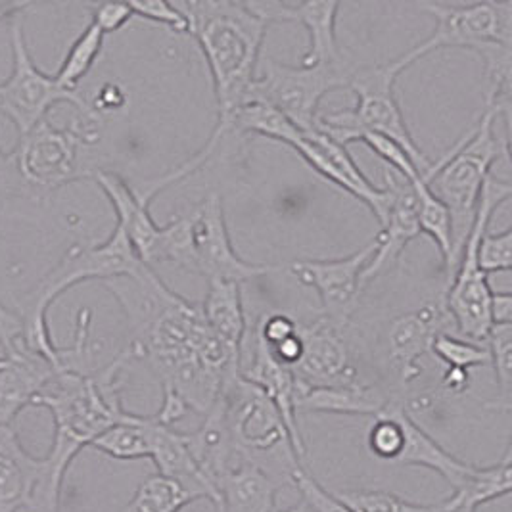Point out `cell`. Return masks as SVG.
<instances>
[{
	"label": "cell",
	"mask_w": 512,
	"mask_h": 512,
	"mask_svg": "<svg viewBox=\"0 0 512 512\" xmlns=\"http://www.w3.org/2000/svg\"><path fill=\"white\" fill-rule=\"evenodd\" d=\"M102 284L125 315L131 334L127 350L162 384V407L154 417L173 426L188 411L208 415L227 384L198 357L200 340L208 330L202 307L173 292L148 265L137 275Z\"/></svg>",
	"instance_id": "6da1fadb"
},
{
	"label": "cell",
	"mask_w": 512,
	"mask_h": 512,
	"mask_svg": "<svg viewBox=\"0 0 512 512\" xmlns=\"http://www.w3.org/2000/svg\"><path fill=\"white\" fill-rule=\"evenodd\" d=\"M131 361L133 355L125 348L100 371L64 369L35 397L33 405L45 407L54 419L52 447L47 457L37 459L35 511H60L62 486L73 459L131 415L121 401V373Z\"/></svg>",
	"instance_id": "7a4b0ae2"
},
{
	"label": "cell",
	"mask_w": 512,
	"mask_h": 512,
	"mask_svg": "<svg viewBox=\"0 0 512 512\" xmlns=\"http://www.w3.org/2000/svg\"><path fill=\"white\" fill-rule=\"evenodd\" d=\"M187 16L188 33L196 37L213 79L217 125L200 154L210 160L223 139L233 135V117L256 81L261 45L269 24L246 2L202 0L175 2Z\"/></svg>",
	"instance_id": "3957f363"
},
{
	"label": "cell",
	"mask_w": 512,
	"mask_h": 512,
	"mask_svg": "<svg viewBox=\"0 0 512 512\" xmlns=\"http://www.w3.org/2000/svg\"><path fill=\"white\" fill-rule=\"evenodd\" d=\"M146 263L140 261L121 227H114L108 240L96 246H73L58 265L47 273L22 300V342L27 350L39 353L58 371L66 369V348L52 342L48 328V309L64 292L87 280L119 279L137 275Z\"/></svg>",
	"instance_id": "277c9868"
},
{
	"label": "cell",
	"mask_w": 512,
	"mask_h": 512,
	"mask_svg": "<svg viewBox=\"0 0 512 512\" xmlns=\"http://www.w3.org/2000/svg\"><path fill=\"white\" fill-rule=\"evenodd\" d=\"M499 119L501 114L486 106L474 129L438 158V171L430 179L432 192L445 204L453 223V252L445 273V286L453 279L491 167L501 160L507 162L511 154V137L495 131V121Z\"/></svg>",
	"instance_id": "5b68a950"
},
{
	"label": "cell",
	"mask_w": 512,
	"mask_h": 512,
	"mask_svg": "<svg viewBox=\"0 0 512 512\" xmlns=\"http://www.w3.org/2000/svg\"><path fill=\"white\" fill-rule=\"evenodd\" d=\"M250 133L279 140L294 148L326 181L363 202L373 211L376 221L384 225L392 206V192L388 187H374L359 165L353 162L348 146L338 144L317 127L311 131H300L279 112L259 102H246L233 117V135Z\"/></svg>",
	"instance_id": "8992f818"
},
{
	"label": "cell",
	"mask_w": 512,
	"mask_h": 512,
	"mask_svg": "<svg viewBox=\"0 0 512 512\" xmlns=\"http://www.w3.org/2000/svg\"><path fill=\"white\" fill-rule=\"evenodd\" d=\"M399 73L401 70L394 60L353 70L348 89L357 96V106L353 110L319 116L317 129L342 146L357 142L363 133H374L394 140L407 152L420 173L426 175L434 162L413 139L403 110L397 102L394 87Z\"/></svg>",
	"instance_id": "52a82bcc"
},
{
	"label": "cell",
	"mask_w": 512,
	"mask_h": 512,
	"mask_svg": "<svg viewBox=\"0 0 512 512\" xmlns=\"http://www.w3.org/2000/svg\"><path fill=\"white\" fill-rule=\"evenodd\" d=\"M102 117L79 116L70 127L58 129L48 119L20 137L12 152L18 183L50 192L79 179H93V167L83 160V152L100 140Z\"/></svg>",
	"instance_id": "ba28073f"
},
{
	"label": "cell",
	"mask_w": 512,
	"mask_h": 512,
	"mask_svg": "<svg viewBox=\"0 0 512 512\" xmlns=\"http://www.w3.org/2000/svg\"><path fill=\"white\" fill-rule=\"evenodd\" d=\"M511 194L512 185L509 181H503L493 173L489 175L482 187L476 215L457 261L453 279L443 288L445 309L453 321L457 336L476 344H486L489 330L493 326L489 313L493 290L489 286L488 275L478 265V246L488 231L493 213L511 198Z\"/></svg>",
	"instance_id": "9c48e42d"
},
{
	"label": "cell",
	"mask_w": 512,
	"mask_h": 512,
	"mask_svg": "<svg viewBox=\"0 0 512 512\" xmlns=\"http://www.w3.org/2000/svg\"><path fill=\"white\" fill-rule=\"evenodd\" d=\"M436 18L434 33L394 62L401 71L442 48H468L476 54L491 47H512V0L472 4H422Z\"/></svg>",
	"instance_id": "30bf717a"
},
{
	"label": "cell",
	"mask_w": 512,
	"mask_h": 512,
	"mask_svg": "<svg viewBox=\"0 0 512 512\" xmlns=\"http://www.w3.org/2000/svg\"><path fill=\"white\" fill-rule=\"evenodd\" d=\"M351 73V64L296 68L269 58L252 83L246 102L265 104L300 131H311L317 127L321 100L334 89L348 87Z\"/></svg>",
	"instance_id": "8fae6325"
},
{
	"label": "cell",
	"mask_w": 512,
	"mask_h": 512,
	"mask_svg": "<svg viewBox=\"0 0 512 512\" xmlns=\"http://www.w3.org/2000/svg\"><path fill=\"white\" fill-rule=\"evenodd\" d=\"M10 47L12 71L8 79L0 83V114L14 123L20 137L45 121L48 112L62 102L71 104L81 116H98L81 94L62 89L54 75H47L37 68L27 48L24 25L20 18H12Z\"/></svg>",
	"instance_id": "7c38bea8"
},
{
	"label": "cell",
	"mask_w": 512,
	"mask_h": 512,
	"mask_svg": "<svg viewBox=\"0 0 512 512\" xmlns=\"http://www.w3.org/2000/svg\"><path fill=\"white\" fill-rule=\"evenodd\" d=\"M221 405L234 451L242 461L254 463L256 455L277 449L294 457L290 434L279 409L257 386L236 376L223 390Z\"/></svg>",
	"instance_id": "4fadbf2b"
},
{
	"label": "cell",
	"mask_w": 512,
	"mask_h": 512,
	"mask_svg": "<svg viewBox=\"0 0 512 512\" xmlns=\"http://www.w3.org/2000/svg\"><path fill=\"white\" fill-rule=\"evenodd\" d=\"M190 234L194 273L206 280H229L242 286L248 280L286 271V265L250 263L236 254L227 229L223 198L217 192H210L190 213Z\"/></svg>",
	"instance_id": "5bb4252c"
},
{
	"label": "cell",
	"mask_w": 512,
	"mask_h": 512,
	"mask_svg": "<svg viewBox=\"0 0 512 512\" xmlns=\"http://www.w3.org/2000/svg\"><path fill=\"white\" fill-rule=\"evenodd\" d=\"M376 250V242L371 240L361 250L351 256L338 259H302L286 265L288 271L302 280L305 286L317 290L323 307V317L346 326L357 307L361 294L365 292L361 286V275L369 265Z\"/></svg>",
	"instance_id": "9a60e30c"
},
{
	"label": "cell",
	"mask_w": 512,
	"mask_h": 512,
	"mask_svg": "<svg viewBox=\"0 0 512 512\" xmlns=\"http://www.w3.org/2000/svg\"><path fill=\"white\" fill-rule=\"evenodd\" d=\"M302 351L298 361L290 367L296 382L307 388L346 386L361 382L344 326L325 317L315 323L298 326Z\"/></svg>",
	"instance_id": "2e32d148"
},
{
	"label": "cell",
	"mask_w": 512,
	"mask_h": 512,
	"mask_svg": "<svg viewBox=\"0 0 512 512\" xmlns=\"http://www.w3.org/2000/svg\"><path fill=\"white\" fill-rule=\"evenodd\" d=\"M267 24L298 22L309 33V48L303 54L302 66H344L346 52L338 45L336 22L340 2H246Z\"/></svg>",
	"instance_id": "e0dca14e"
},
{
	"label": "cell",
	"mask_w": 512,
	"mask_h": 512,
	"mask_svg": "<svg viewBox=\"0 0 512 512\" xmlns=\"http://www.w3.org/2000/svg\"><path fill=\"white\" fill-rule=\"evenodd\" d=\"M453 330V321L445 309L443 296L419 309L399 315L388 326V357L396 369L399 382L411 384L420 376V361L432 353L434 340Z\"/></svg>",
	"instance_id": "ac0fdd59"
},
{
	"label": "cell",
	"mask_w": 512,
	"mask_h": 512,
	"mask_svg": "<svg viewBox=\"0 0 512 512\" xmlns=\"http://www.w3.org/2000/svg\"><path fill=\"white\" fill-rule=\"evenodd\" d=\"M386 187L392 192V206L380 233L374 236L376 250L361 275L363 290L396 263L403 250L420 234L419 208L413 187L392 169L384 171Z\"/></svg>",
	"instance_id": "d6986e66"
},
{
	"label": "cell",
	"mask_w": 512,
	"mask_h": 512,
	"mask_svg": "<svg viewBox=\"0 0 512 512\" xmlns=\"http://www.w3.org/2000/svg\"><path fill=\"white\" fill-rule=\"evenodd\" d=\"M240 376L250 384L257 386L279 409L280 417L290 434L292 453L302 465L307 447L303 442L298 411H296V378L290 367L282 365L269 350L263 336L254 328V344L248 363H240Z\"/></svg>",
	"instance_id": "ffe728a7"
},
{
	"label": "cell",
	"mask_w": 512,
	"mask_h": 512,
	"mask_svg": "<svg viewBox=\"0 0 512 512\" xmlns=\"http://www.w3.org/2000/svg\"><path fill=\"white\" fill-rule=\"evenodd\" d=\"M60 373L50 361L18 344L0 355V430L14 426L27 405Z\"/></svg>",
	"instance_id": "44dd1931"
},
{
	"label": "cell",
	"mask_w": 512,
	"mask_h": 512,
	"mask_svg": "<svg viewBox=\"0 0 512 512\" xmlns=\"http://www.w3.org/2000/svg\"><path fill=\"white\" fill-rule=\"evenodd\" d=\"M94 183L104 190L112 208L116 211V225L131 242L142 263L154 269L162 240V227L152 219L150 204L140 198L139 192L117 173L98 169Z\"/></svg>",
	"instance_id": "7402d4cb"
},
{
	"label": "cell",
	"mask_w": 512,
	"mask_h": 512,
	"mask_svg": "<svg viewBox=\"0 0 512 512\" xmlns=\"http://www.w3.org/2000/svg\"><path fill=\"white\" fill-rule=\"evenodd\" d=\"M148 440H150V459L163 478L175 480L188 489H192L200 499H210L217 507L219 493L211 486L208 478L200 472L196 461L190 455L187 436L158 422L156 417H148Z\"/></svg>",
	"instance_id": "603a6c76"
},
{
	"label": "cell",
	"mask_w": 512,
	"mask_h": 512,
	"mask_svg": "<svg viewBox=\"0 0 512 512\" xmlns=\"http://www.w3.org/2000/svg\"><path fill=\"white\" fill-rule=\"evenodd\" d=\"M394 399L386 390L369 382L346 386L307 388L296 382V411L378 417Z\"/></svg>",
	"instance_id": "cb8c5ba5"
},
{
	"label": "cell",
	"mask_w": 512,
	"mask_h": 512,
	"mask_svg": "<svg viewBox=\"0 0 512 512\" xmlns=\"http://www.w3.org/2000/svg\"><path fill=\"white\" fill-rule=\"evenodd\" d=\"M396 417L403 428V449L397 459V465L422 466L432 472H438L453 491L465 486L474 466L461 461L453 453L445 451L415 419L407 413V409L397 401Z\"/></svg>",
	"instance_id": "d4e9b609"
},
{
	"label": "cell",
	"mask_w": 512,
	"mask_h": 512,
	"mask_svg": "<svg viewBox=\"0 0 512 512\" xmlns=\"http://www.w3.org/2000/svg\"><path fill=\"white\" fill-rule=\"evenodd\" d=\"M37 457H31L14 426L0 430V512L33 509Z\"/></svg>",
	"instance_id": "484cf974"
},
{
	"label": "cell",
	"mask_w": 512,
	"mask_h": 512,
	"mask_svg": "<svg viewBox=\"0 0 512 512\" xmlns=\"http://www.w3.org/2000/svg\"><path fill=\"white\" fill-rule=\"evenodd\" d=\"M279 484L252 461H238L219 482L217 512H275Z\"/></svg>",
	"instance_id": "4316f807"
},
{
	"label": "cell",
	"mask_w": 512,
	"mask_h": 512,
	"mask_svg": "<svg viewBox=\"0 0 512 512\" xmlns=\"http://www.w3.org/2000/svg\"><path fill=\"white\" fill-rule=\"evenodd\" d=\"M187 436L188 449L192 459L200 468V472L208 478L213 488H219V482L223 476L234 466V461L240 459L234 451L225 417H223V405L221 397L210 409L208 415H204V422L198 430ZM242 461V459H240Z\"/></svg>",
	"instance_id": "83f0119b"
},
{
	"label": "cell",
	"mask_w": 512,
	"mask_h": 512,
	"mask_svg": "<svg viewBox=\"0 0 512 512\" xmlns=\"http://www.w3.org/2000/svg\"><path fill=\"white\" fill-rule=\"evenodd\" d=\"M200 307L213 332L236 346H244L246 315L240 284L229 280H208V292Z\"/></svg>",
	"instance_id": "f1b7e54d"
},
{
	"label": "cell",
	"mask_w": 512,
	"mask_h": 512,
	"mask_svg": "<svg viewBox=\"0 0 512 512\" xmlns=\"http://www.w3.org/2000/svg\"><path fill=\"white\" fill-rule=\"evenodd\" d=\"M436 171H438V160L434 162L432 169L426 175H422L409 185L413 187L415 196H417L420 233L428 234L436 242V246L442 254L443 273H447L451 252H453V223H451L449 210L430 188V179L434 177Z\"/></svg>",
	"instance_id": "f546056e"
},
{
	"label": "cell",
	"mask_w": 512,
	"mask_h": 512,
	"mask_svg": "<svg viewBox=\"0 0 512 512\" xmlns=\"http://www.w3.org/2000/svg\"><path fill=\"white\" fill-rule=\"evenodd\" d=\"M91 447L117 461L150 459L148 417L131 413L127 419L100 434Z\"/></svg>",
	"instance_id": "4dcf8cb0"
},
{
	"label": "cell",
	"mask_w": 512,
	"mask_h": 512,
	"mask_svg": "<svg viewBox=\"0 0 512 512\" xmlns=\"http://www.w3.org/2000/svg\"><path fill=\"white\" fill-rule=\"evenodd\" d=\"M334 495L350 509L351 512H447L459 505V497L451 495L449 499L424 505L413 503L405 497L384 491V489H342L334 491Z\"/></svg>",
	"instance_id": "1f68e13d"
},
{
	"label": "cell",
	"mask_w": 512,
	"mask_h": 512,
	"mask_svg": "<svg viewBox=\"0 0 512 512\" xmlns=\"http://www.w3.org/2000/svg\"><path fill=\"white\" fill-rule=\"evenodd\" d=\"M512 488V453L511 447L507 449L505 457L491 466H474L472 474L468 476L465 486L455 491L453 495L459 497L461 505L478 507L495 501L499 497H507Z\"/></svg>",
	"instance_id": "d6a6232c"
},
{
	"label": "cell",
	"mask_w": 512,
	"mask_h": 512,
	"mask_svg": "<svg viewBox=\"0 0 512 512\" xmlns=\"http://www.w3.org/2000/svg\"><path fill=\"white\" fill-rule=\"evenodd\" d=\"M198 499L187 486L152 474L140 484L123 512H181Z\"/></svg>",
	"instance_id": "836d02e7"
},
{
	"label": "cell",
	"mask_w": 512,
	"mask_h": 512,
	"mask_svg": "<svg viewBox=\"0 0 512 512\" xmlns=\"http://www.w3.org/2000/svg\"><path fill=\"white\" fill-rule=\"evenodd\" d=\"M104 33L94 24L85 27V31L73 41L60 70L54 73L58 85L66 91L77 93L81 81L93 70L102 47H104Z\"/></svg>",
	"instance_id": "e575fe53"
},
{
	"label": "cell",
	"mask_w": 512,
	"mask_h": 512,
	"mask_svg": "<svg viewBox=\"0 0 512 512\" xmlns=\"http://www.w3.org/2000/svg\"><path fill=\"white\" fill-rule=\"evenodd\" d=\"M486 346L489 350V363L493 365L495 382L499 388L497 401L488 403V407L509 413L512 397V325L491 326Z\"/></svg>",
	"instance_id": "d590c367"
},
{
	"label": "cell",
	"mask_w": 512,
	"mask_h": 512,
	"mask_svg": "<svg viewBox=\"0 0 512 512\" xmlns=\"http://www.w3.org/2000/svg\"><path fill=\"white\" fill-rule=\"evenodd\" d=\"M432 353L447 365V369L470 371L474 367L489 365V350L486 344H476L457 336L455 332H445L434 340Z\"/></svg>",
	"instance_id": "8d00e7d4"
},
{
	"label": "cell",
	"mask_w": 512,
	"mask_h": 512,
	"mask_svg": "<svg viewBox=\"0 0 512 512\" xmlns=\"http://www.w3.org/2000/svg\"><path fill=\"white\" fill-rule=\"evenodd\" d=\"M396 403L397 399H394L378 417H374L367 436V445L374 457L392 463H396L403 449V428L396 417Z\"/></svg>",
	"instance_id": "74e56055"
},
{
	"label": "cell",
	"mask_w": 512,
	"mask_h": 512,
	"mask_svg": "<svg viewBox=\"0 0 512 512\" xmlns=\"http://www.w3.org/2000/svg\"><path fill=\"white\" fill-rule=\"evenodd\" d=\"M290 482L302 493V499L315 512H351L332 491L323 488L305 466H294L290 470Z\"/></svg>",
	"instance_id": "f35d334b"
},
{
	"label": "cell",
	"mask_w": 512,
	"mask_h": 512,
	"mask_svg": "<svg viewBox=\"0 0 512 512\" xmlns=\"http://www.w3.org/2000/svg\"><path fill=\"white\" fill-rule=\"evenodd\" d=\"M478 265L489 273L511 271L512 267V231L505 229L503 233L491 234L486 231L478 246Z\"/></svg>",
	"instance_id": "ab89813d"
},
{
	"label": "cell",
	"mask_w": 512,
	"mask_h": 512,
	"mask_svg": "<svg viewBox=\"0 0 512 512\" xmlns=\"http://www.w3.org/2000/svg\"><path fill=\"white\" fill-rule=\"evenodd\" d=\"M133 14L142 20H150L156 24L167 25L173 33H188L187 16L179 10L177 4L150 0V2H129Z\"/></svg>",
	"instance_id": "60d3db41"
},
{
	"label": "cell",
	"mask_w": 512,
	"mask_h": 512,
	"mask_svg": "<svg viewBox=\"0 0 512 512\" xmlns=\"http://www.w3.org/2000/svg\"><path fill=\"white\" fill-rule=\"evenodd\" d=\"M135 18L129 2H100L93 6V22L104 35L116 33Z\"/></svg>",
	"instance_id": "b9f144b4"
},
{
	"label": "cell",
	"mask_w": 512,
	"mask_h": 512,
	"mask_svg": "<svg viewBox=\"0 0 512 512\" xmlns=\"http://www.w3.org/2000/svg\"><path fill=\"white\" fill-rule=\"evenodd\" d=\"M22 332L24 323L20 313L10 311L6 305L0 303V348L2 351L14 350L18 344H22Z\"/></svg>",
	"instance_id": "7bdbcfd3"
},
{
	"label": "cell",
	"mask_w": 512,
	"mask_h": 512,
	"mask_svg": "<svg viewBox=\"0 0 512 512\" xmlns=\"http://www.w3.org/2000/svg\"><path fill=\"white\" fill-rule=\"evenodd\" d=\"M491 323L493 325H512L511 292H493L489 303Z\"/></svg>",
	"instance_id": "ee69618b"
},
{
	"label": "cell",
	"mask_w": 512,
	"mask_h": 512,
	"mask_svg": "<svg viewBox=\"0 0 512 512\" xmlns=\"http://www.w3.org/2000/svg\"><path fill=\"white\" fill-rule=\"evenodd\" d=\"M468 384H470V376L468 371H461V369H447L442 378V388L445 392L453 394V396H459V394H465L468 390Z\"/></svg>",
	"instance_id": "f6af8a7d"
},
{
	"label": "cell",
	"mask_w": 512,
	"mask_h": 512,
	"mask_svg": "<svg viewBox=\"0 0 512 512\" xmlns=\"http://www.w3.org/2000/svg\"><path fill=\"white\" fill-rule=\"evenodd\" d=\"M16 181L14 165H12V154H6L0 150V183L12 185Z\"/></svg>",
	"instance_id": "bcb514c9"
},
{
	"label": "cell",
	"mask_w": 512,
	"mask_h": 512,
	"mask_svg": "<svg viewBox=\"0 0 512 512\" xmlns=\"http://www.w3.org/2000/svg\"><path fill=\"white\" fill-rule=\"evenodd\" d=\"M275 512H315L305 501H300L298 505H294V507H290V509H284V511H275Z\"/></svg>",
	"instance_id": "7dc6e473"
},
{
	"label": "cell",
	"mask_w": 512,
	"mask_h": 512,
	"mask_svg": "<svg viewBox=\"0 0 512 512\" xmlns=\"http://www.w3.org/2000/svg\"><path fill=\"white\" fill-rule=\"evenodd\" d=\"M447 512H476V509H472V507H466V505H461V501H459V505H455L451 511Z\"/></svg>",
	"instance_id": "c3c4849f"
}]
</instances>
